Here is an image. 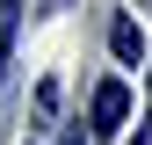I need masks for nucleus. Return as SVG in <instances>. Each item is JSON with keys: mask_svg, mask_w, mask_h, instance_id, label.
Instances as JSON below:
<instances>
[{"mask_svg": "<svg viewBox=\"0 0 152 145\" xmlns=\"http://www.w3.org/2000/svg\"><path fill=\"white\" fill-rule=\"evenodd\" d=\"M130 116V87L123 80H94V102H87V138H116Z\"/></svg>", "mask_w": 152, "mask_h": 145, "instance_id": "1", "label": "nucleus"}, {"mask_svg": "<svg viewBox=\"0 0 152 145\" xmlns=\"http://www.w3.org/2000/svg\"><path fill=\"white\" fill-rule=\"evenodd\" d=\"M109 51H116L123 65L145 58V36H138V22H130V15H116V22H109Z\"/></svg>", "mask_w": 152, "mask_h": 145, "instance_id": "2", "label": "nucleus"}, {"mask_svg": "<svg viewBox=\"0 0 152 145\" xmlns=\"http://www.w3.org/2000/svg\"><path fill=\"white\" fill-rule=\"evenodd\" d=\"M15 22H22V0H0V80H7V51H15Z\"/></svg>", "mask_w": 152, "mask_h": 145, "instance_id": "3", "label": "nucleus"}, {"mask_svg": "<svg viewBox=\"0 0 152 145\" xmlns=\"http://www.w3.org/2000/svg\"><path fill=\"white\" fill-rule=\"evenodd\" d=\"M58 145H87V131H65V138H58Z\"/></svg>", "mask_w": 152, "mask_h": 145, "instance_id": "4", "label": "nucleus"}]
</instances>
